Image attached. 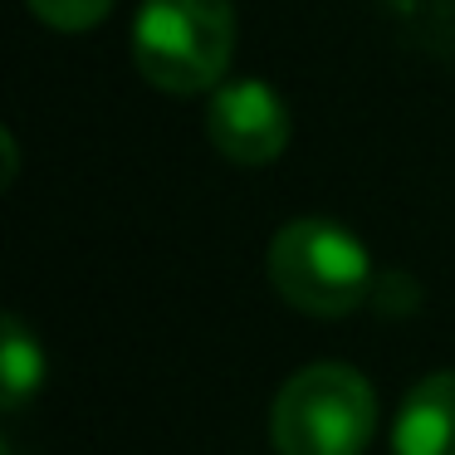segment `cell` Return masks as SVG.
<instances>
[{"label":"cell","instance_id":"cell-1","mask_svg":"<svg viewBox=\"0 0 455 455\" xmlns=\"http://www.w3.org/2000/svg\"><path fill=\"white\" fill-rule=\"evenodd\" d=\"M235 54L230 0H142L132 25L138 74L162 93H206L226 79Z\"/></svg>","mask_w":455,"mask_h":455},{"label":"cell","instance_id":"cell-7","mask_svg":"<svg viewBox=\"0 0 455 455\" xmlns=\"http://www.w3.org/2000/svg\"><path fill=\"white\" fill-rule=\"evenodd\" d=\"M30 11L54 30H89L113 11V0H30Z\"/></svg>","mask_w":455,"mask_h":455},{"label":"cell","instance_id":"cell-2","mask_svg":"<svg viewBox=\"0 0 455 455\" xmlns=\"http://www.w3.org/2000/svg\"><path fill=\"white\" fill-rule=\"evenodd\" d=\"M377 431V396L363 372L314 363L284 382L269 406V441L279 455H363Z\"/></svg>","mask_w":455,"mask_h":455},{"label":"cell","instance_id":"cell-3","mask_svg":"<svg viewBox=\"0 0 455 455\" xmlns=\"http://www.w3.org/2000/svg\"><path fill=\"white\" fill-rule=\"evenodd\" d=\"M269 284L289 308L314 318H343L363 304L372 265L353 230L333 220H289L269 240Z\"/></svg>","mask_w":455,"mask_h":455},{"label":"cell","instance_id":"cell-4","mask_svg":"<svg viewBox=\"0 0 455 455\" xmlns=\"http://www.w3.org/2000/svg\"><path fill=\"white\" fill-rule=\"evenodd\" d=\"M206 132H211L220 157L240 162V167H265L289 142L284 99L259 79L220 84L211 108H206Z\"/></svg>","mask_w":455,"mask_h":455},{"label":"cell","instance_id":"cell-5","mask_svg":"<svg viewBox=\"0 0 455 455\" xmlns=\"http://www.w3.org/2000/svg\"><path fill=\"white\" fill-rule=\"evenodd\" d=\"M396 455H455V372H431L402 396L392 426Z\"/></svg>","mask_w":455,"mask_h":455},{"label":"cell","instance_id":"cell-6","mask_svg":"<svg viewBox=\"0 0 455 455\" xmlns=\"http://www.w3.org/2000/svg\"><path fill=\"white\" fill-rule=\"evenodd\" d=\"M0 367H5V411L25 406L35 392H40V377H44V357L40 343L25 333L20 318H5V353H0Z\"/></svg>","mask_w":455,"mask_h":455}]
</instances>
